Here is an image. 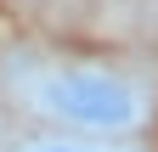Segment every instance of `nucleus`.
Masks as SVG:
<instances>
[{"mask_svg":"<svg viewBox=\"0 0 158 152\" xmlns=\"http://www.w3.org/2000/svg\"><path fill=\"white\" fill-rule=\"evenodd\" d=\"M11 90L45 124H62L73 135H135L152 118V96L130 73L96 62H23L11 73Z\"/></svg>","mask_w":158,"mask_h":152,"instance_id":"nucleus-1","label":"nucleus"},{"mask_svg":"<svg viewBox=\"0 0 158 152\" xmlns=\"http://www.w3.org/2000/svg\"><path fill=\"white\" fill-rule=\"evenodd\" d=\"M23 152H107V146H96V141H34V146H23Z\"/></svg>","mask_w":158,"mask_h":152,"instance_id":"nucleus-2","label":"nucleus"}]
</instances>
